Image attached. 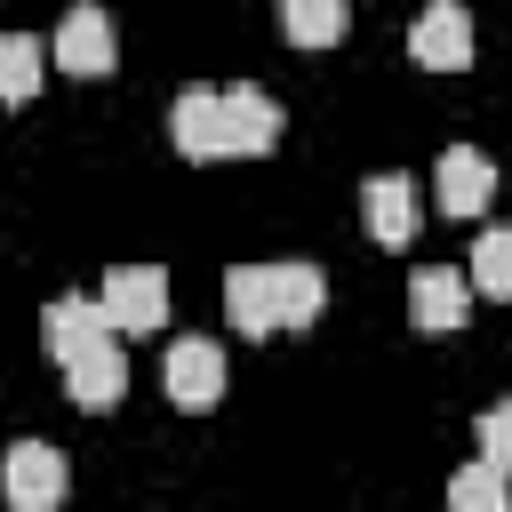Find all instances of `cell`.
<instances>
[{
	"label": "cell",
	"mask_w": 512,
	"mask_h": 512,
	"mask_svg": "<svg viewBox=\"0 0 512 512\" xmlns=\"http://www.w3.org/2000/svg\"><path fill=\"white\" fill-rule=\"evenodd\" d=\"M448 504H456V512H504V504H512V472H496V464L480 456V464H464V472L448 480Z\"/></svg>",
	"instance_id": "cell-18"
},
{
	"label": "cell",
	"mask_w": 512,
	"mask_h": 512,
	"mask_svg": "<svg viewBox=\"0 0 512 512\" xmlns=\"http://www.w3.org/2000/svg\"><path fill=\"white\" fill-rule=\"evenodd\" d=\"M56 368H64V392H72L80 408H112V400H120V384H128V360H120V336H96V344H80V352H64Z\"/></svg>",
	"instance_id": "cell-8"
},
{
	"label": "cell",
	"mask_w": 512,
	"mask_h": 512,
	"mask_svg": "<svg viewBox=\"0 0 512 512\" xmlns=\"http://www.w3.org/2000/svg\"><path fill=\"white\" fill-rule=\"evenodd\" d=\"M464 312H472V280H464V272L424 264V272L408 280V320H416L424 336H456V328H464Z\"/></svg>",
	"instance_id": "cell-5"
},
{
	"label": "cell",
	"mask_w": 512,
	"mask_h": 512,
	"mask_svg": "<svg viewBox=\"0 0 512 512\" xmlns=\"http://www.w3.org/2000/svg\"><path fill=\"white\" fill-rule=\"evenodd\" d=\"M96 304H104L112 336H152L168 320V272L160 264H112L104 288H96Z\"/></svg>",
	"instance_id": "cell-1"
},
{
	"label": "cell",
	"mask_w": 512,
	"mask_h": 512,
	"mask_svg": "<svg viewBox=\"0 0 512 512\" xmlns=\"http://www.w3.org/2000/svg\"><path fill=\"white\" fill-rule=\"evenodd\" d=\"M464 280H472L480 296H496V304H512V224H496V232H480V248H472V264H464Z\"/></svg>",
	"instance_id": "cell-17"
},
{
	"label": "cell",
	"mask_w": 512,
	"mask_h": 512,
	"mask_svg": "<svg viewBox=\"0 0 512 512\" xmlns=\"http://www.w3.org/2000/svg\"><path fill=\"white\" fill-rule=\"evenodd\" d=\"M64 488H72L64 448H48V440H16V448L0 456V496H8L16 512H48V504H64Z\"/></svg>",
	"instance_id": "cell-2"
},
{
	"label": "cell",
	"mask_w": 512,
	"mask_h": 512,
	"mask_svg": "<svg viewBox=\"0 0 512 512\" xmlns=\"http://www.w3.org/2000/svg\"><path fill=\"white\" fill-rule=\"evenodd\" d=\"M360 224H368V240L408 248V240H416V184H408L400 168L368 176V184H360Z\"/></svg>",
	"instance_id": "cell-7"
},
{
	"label": "cell",
	"mask_w": 512,
	"mask_h": 512,
	"mask_svg": "<svg viewBox=\"0 0 512 512\" xmlns=\"http://www.w3.org/2000/svg\"><path fill=\"white\" fill-rule=\"evenodd\" d=\"M280 32L296 48H336L352 32V0H280Z\"/></svg>",
	"instance_id": "cell-15"
},
{
	"label": "cell",
	"mask_w": 512,
	"mask_h": 512,
	"mask_svg": "<svg viewBox=\"0 0 512 512\" xmlns=\"http://www.w3.org/2000/svg\"><path fill=\"white\" fill-rule=\"evenodd\" d=\"M408 56L424 72H464L472 64V16L456 0H424V16L408 24Z\"/></svg>",
	"instance_id": "cell-4"
},
{
	"label": "cell",
	"mask_w": 512,
	"mask_h": 512,
	"mask_svg": "<svg viewBox=\"0 0 512 512\" xmlns=\"http://www.w3.org/2000/svg\"><path fill=\"white\" fill-rule=\"evenodd\" d=\"M48 56H56L72 80H104V72H112V16H104L96 0L72 8V16L56 24V48H48Z\"/></svg>",
	"instance_id": "cell-6"
},
{
	"label": "cell",
	"mask_w": 512,
	"mask_h": 512,
	"mask_svg": "<svg viewBox=\"0 0 512 512\" xmlns=\"http://www.w3.org/2000/svg\"><path fill=\"white\" fill-rule=\"evenodd\" d=\"M168 400H176V408H216V400H224V352H216L208 336L168 344Z\"/></svg>",
	"instance_id": "cell-9"
},
{
	"label": "cell",
	"mask_w": 512,
	"mask_h": 512,
	"mask_svg": "<svg viewBox=\"0 0 512 512\" xmlns=\"http://www.w3.org/2000/svg\"><path fill=\"white\" fill-rule=\"evenodd\" d=\"M320 304H328V280H320V264H272V312H280V328H312L320 320Z\"/></svg>",
	"instance_id": "cell-14"
},
{
	"label": "cell",
	"mask_w": 512,
	"mask_h": 512,
	"mask_svg": "<svg viewBox=\"0 0 512 512\" xmlns=\"http://www.w3.org/2000/svg\"><path fill=\"white\" fill-rule=\"evenodd\" d=\"M168 136L184 160H224V128H216V88H184L168 112Z\"/></svg>",
	"instance_id": "cell-13"
},
{
	"label": "cell",
	"mask_w": 512,
	"mask_h": 512,
	"mask_svg": "<svg viewBox=\"0 0 512 512\" xmlns=\"http://www.w3.org/2000/svg\"><path fill=\"white\" fill-rule=\"evenodd\" d=\"M216 128H224V160H264L280 144V104L264 88H216Z\"/></svg>",
	"instance_id": "cell-3"
},
{
	"label": "cell",
	"mask_w": 512,
	"mask_h": 512,
	"mask_svg": "<svg viewBox=\"0 0 512 512\" xmlns=\"http://www.w3.org/2000/svg\"><path fill=\"white\" fill-rule=\"evenodd\" d=\"M432 184H440V208H448V216H480V208H488V192H496V168H488V152L448 144V152H440V168H432Z\"/></svg>",
	"instance_id": "cell-10"
},
{
	"label": "cell",
	"mask_w": 512,
	"mask_h": 512,
	"mask_svg": "<svg viewBox=\"0 0 512 512\" xmlns=\"http://www.w3.org/2000/svg\"><path fill=\"white\" fill-rule=\"evenodd\" d=\"M48 72V48L32 32H0V104H32Z\"/></svg>",
	"instance_id": "cell-16"
},
{
	"label": "cell",
	"mask_w": 512,
	"mask_h": 512,
	"mask_svg": "<svg viewBox=\"0 0 512 512\" xmlns=\"http://www.w3.org/2000/svg\"><path fill=\"white\" fill-rule=\"evenodd\" d=\"M472 440H480V456H488L496 472H512V400H496V408H480V424H472Z\"/></svg>",
	"instance_id": "cell-19"
},
{
	"label": "cell",
	"mask_w": 512,
	"mask_h": 512,
	"mask_svg": "<svg viewBox=\"0 0 512 512\" xmlns=\"http://www.w3.org/2000/svg\"><path fill=\"white\" fill-rule=\"evenodd\" d=\"M224 320L240 336H272L280 312H272V264H232L224 272Z\"/></svg>",
	"instance_id": "cell-11"
},
{
	"label": "cell",
	"mask_w": 512,
	"mask_h": 512,
	"mask_svg": "<svg viewBox=\"0 0 512 512\" xmlns=\"http://www.w3.org/2000/svg\"><path fill=\"white\" fill-rule=\"evenodd\" d=\"M96 336H112V320H104L96 296H56V304L40 312V344H48V360H64V352H80V344H96Z\"/></svg>",
	"instance_id": "cell-12"
}]
</instances>
